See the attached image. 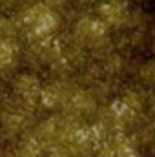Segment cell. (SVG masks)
I'll return each instance as SVG.
<instances>
[{"label": "cell", "mask_w": 155, "mask_h": 157, "mask_svg": "<svg viewBox=\"0 0 155 157\" xmlns=\"http://www.w3.org/2000/svg\"><path fill=\"white\" fill-rule=\"evenodd\" d=\"M44 157H75L64 144H55V146H49L46 150Z\"/></svg>", "instance_id": "1"}]
</instances>
